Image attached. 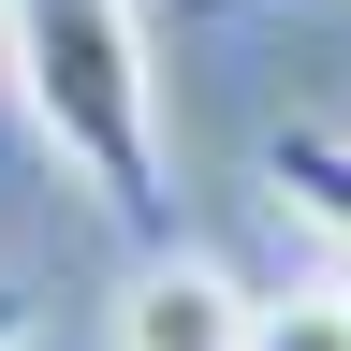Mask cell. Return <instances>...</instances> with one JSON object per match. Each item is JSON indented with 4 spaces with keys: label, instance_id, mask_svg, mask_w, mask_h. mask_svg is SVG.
I'll list each match as a JSON object with an SVG mask.
<instances>
[{
    "label": "cell",
    "instance_id": "6da1fadb",
    "mask_svg": "<svg viewBox=\"0 0 351 351\" xmlns=\"http://www.w3.org/2000/svg\"><path fill=\"white\" fill-rule=\"evenodd\" d=\"M0 59H15L29 132L59 147V176L117 219L132 249L176 234V176H161V73L132 0H0Z\"/></svg>",
    "mask_w": 351,
    "mask_h": 351
},
{
    "label": "cell",
    "instance_id": "7a4b0ae2",
    "mask_svg": "<svg viewBox=\"0 0 351 351\" xmlns=\"http://www.w3.org/2000/svg\"><path fill=\"white\" fill-rule=\"evenodd\" d=\"M117 351H249V293L191 249H147L117 293Z\"/></svg>",
    "mask_w": 351,
    "mask_h": 351
},
{
    "label": "cell",
    "instance_id": "3957f363",
    "mask_svg": "<svg viewBox=\"0 0 351 351\" xmlns=\"http://www.w3.org/2000/svg\"><path fill=\"white\" fill-rule=\"evenodd\" d=\"M263 191H278L293 219H322V234L351 249V132H322V117H293V132H263Z\"/></svg>",
    "mask_w": 351,
    "mask_h": 351
},
{
    "label": "cell",
    "instance_id": "277c9868",
    "mask_svg": "<svg viewBox=\"0 0 351 351\" xmlns=\"http://www.w3.org/2000/svg\"><path fill=\"white\" fill-rule=\"evenodd\" d=\"M249 351H351V278H322V293H249Z\"/></svg>",
    "mask_w": 351,
    "mask_h": 351
},
{
    "label": "cell",
    "instance_id": "5b68a950",
    "mask_svg": "<svg viewBox=\"0 0 351 351\" xmlns=\"http://www.w3.org/2000/svg\"><path fill=\"white\" fill-rule=\"evenodd\" d=\"M0 351H29V293H0Z\"/></svg>",
    "mask_w": 351,
    "mask_h": 351
},
{
    "label": "cell",
    "instance_id": "8992f818",
    "mask_svg": "<svg viewBox=\"0 0 351 351\" xmlns=\"http://www.w3.org/2000/svg\"><path fill=\"white\" fill-rule=\"evenodd\" d=\"M191 15H278V0H191Z\"/></svg>",
    "mask_w": 351,
    "mask_h": 351
}]
</instances>
